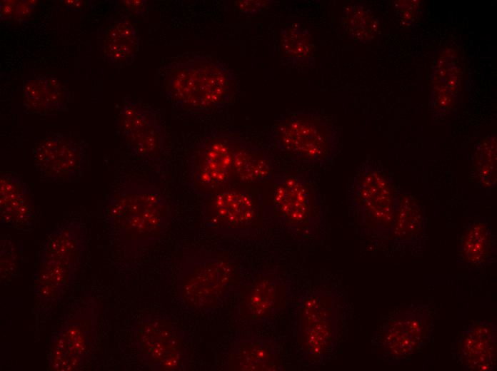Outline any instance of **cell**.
Returning <instances> with one entry per match:
<instances>
[{"mask_svg": "<svg viewBox=\"0 0 497 371\" xmlns=\"http://www.w3.org/2000/svg\"><path fill=\"white\" fill-rule=\"evenodd\" d=\"M236 183H254L273 178L277 172L273 159L258 146L239 137L234 151Z\"/></svg>", "mask_w": 497, "mask_h": 371, "instance_id": "cell-20", "label": "cell"}, {"mask_svg": "<svg viewBox=\"0 0 497 371\" xmlns=\"http://www.w3.org/2000/svg\"><path fill=\"white\" fill-rule=\"evenodd\" d=\"M139 44L134 25L125 19L116 20L106 31L104 54L109 62L123 61L135 54Z\"/></svg>", "mask_w": 497, "mask_h": 371, "instance_id": "cell-22", "label": "cell"}, {"mask_svg": "<svg viewBox=\"0 0 497 371\" xmlns=\"http://www.w3.org/2000/svg\"><path fill=\"white\" fill-rule=\"evenodd\" d=\"M226 370L274 371L282 370L280 351L275 342L253 334L239 336L231 342Z\"/></svg>", "mask_w": 497, "mask_h": 371, "instance_id": "cell-15", "label": "cell"}, {"mask_svg": "<svg viewBox=\"0 0 497 371\" xmlns=\"http://www.w3.org/2000/svg\"><path fill=\"white\" fill-rule=\"evenodd\" d=\"M86 149L82 142L56 133L43 138L34 150L36 171L41 179L70 183L86 168Z\"/></svg>", "mask_w": 497, "mask_h": 371, "instance_id": "cell-12", "label": "cell"}, {"mask_svg": "<svg viewBox=\"0 0 497 371\" xmlns=\"http://www.w3.org/2000/svg\"><path fill=\"white\" fill-rule=\"evenodd\" d=\"M234 317L245 323L263 322L286 308L288 283L271 271H257L240 283Z\"/></svg>", "mask_w": 497, "mask_h": 371, "instance_id": "cell-10", "label": "cell"}, {"mask_svg": "<svg viewBox=\"0 0 497 371\" xmlns=\"http://www.w3.org/2000/svg\"><path fill=\"white\" fill-rule=\"evenodd\" d=\"M236 137L211 133L194 146L189 161V185L194 193L209 196L235 184Z\"/></svg>", "mask_w": 497, "mask_h": 371, "instance_id": "cell-9", "label": "cell"}, {"mask_svg": "<svg viewBox=\"0 0 497 371\" xmlns=\"http://www.w3.org/2000/svg\"><path fill=\"white\" fill-rule=\"evenodd\" d=\"M166 95L178 108L203 113L229 101L234 76L228 66L210 55L193 54L164 67Z\"/></svg>", "mask_w": 497, "mask_h": 371, "instance_id": "cell-1", "label": "cell"}, {"mask_svg": "<svg viewBox=\"0 0 497 371\" xmlns=\"http://www.w3.org/2000/svg\"><path fill=\"white\" fill-rule=\"evenodd\" d=\"M272 4V1L267 0H242L236 1V4L239 10L246 14H256L262 13L268 10Z\"/></svg>", "mask_w": 497, "mask_h": 371, "instance_id": "cell-25", "label": "cell"}, {"mask_svg": "<svg viewBox=\"0 0 497 371\" xmlns=\"http://www.w3.org/2000/svg\"><path fill=\"white\" fill-rule=\"evenodd\" d=\"M281 36L283 51L293 64L309 62L312 49L310 33L306 29L296 24L283 30Z\"/></svg>", "mask_w": 497, "mask_h": 371, "instance_id": "cell-23", "label": "cell"}, {"mask_svg": "<svg viewBox=\"0 0 497 371\" xmlns=\"http://www.w3.org/2000/svg\"><path fill=\"white\" fill-rule=\"evenodd\" d=\"M460 260L466 267L479 269L496 258V243L491 221L481 217L470 221L460 238Z\"/></svg>", "mask_w": 497, "mask_h": 371, "instance_id": "cell-18", "label": "cell"}, {"mask_svg": "<svg viewBox=\"0 0 497 371\" xmlns=\"http://www.w3.org/2000/svg\"><path fill=\"white\" fill-rule=\"evenodd\" d=\"M141 352L157 370H187L190 365L188 332L170 318L161 317L144 323L139 330Z\"/></svg>", "mask_w": 497, "mask_h": 371, "instance_id": "cell-11", "label": "cell"}, {"mask_svg": "<svg viewBox=\"0 0 497 371\" xmlns=\"http://www.w3.org/2000/svg\"><path fill=\"white\" fill-rule=\"evenodd\" d=\"M485 151L477 156L475 162V178L481 189L493 188L496 183V147L488 151L486 144Z\"/></svg>", "mask_w": 497, "mask_h": 371, "instance_id": "cell-24", "label": "cell"}, {"mask_svg": "<svg viewBox=\"0 0 497 371\" xmlns=\"http://www.w3.org/2000/svg\"><path fill=\"white\" fill-rule=\"evenodd\" d=\"M1 223L25 229L32 225L36 215L33 194L29 186L16 174L1 173Z\"/></svg>", "mask_w": 497, "mask_h": 371, "instance_id": "cell-17", "label": "cell"}, {"mask_svg": "<svg viewBox=\"0 0 497 371\" xmlns=\"http://www.w3.org/2000/svg\"><path fill=\"white\" fill-rule=\"evenodd\" d=\"M116 132L126 149L140 158L156 157L165 146V132L156 113L137 101H129L123 106Z\"/></svg>", "mask_w": 497, "mask_h": 371, "instance_id": "cell-13", "label": "cell"}, {"mask_svg": "<svg viewBox=\"0 0 497 371\" xmlns=\"http://www.w3.org/2000/svg\"><path fill=\"white\" fill-rule=\"evenodd\" d=\"M336 295L317 288L299 304L296 321L298 350L304 361L321 364L331 354L338 334L339 311Z\"/></svg>", "mask_w": 497, "mask_h": 371, "instance_id": "cell-7", "label": "cell"}, {"mask_svg": "<svg viewBox=\"0 0 497 371\" xmlns=\"http://www.w3.org/2000/svg\"><path fill=\"white\" fill-rule=\"evenodd\" d=\"M24 98L31 111L41 114L60 110L66 104L65 91L53 77H39L29 81L24 87Z\"/></svg>", "mask_w": 497, "mask_h": 371, "instance_id": "cell-21", "label": "cell"}, {"mask_svg": "<svg viewBox=\"0 0 497 371\" xmlns=\"http://www.w3.org/2000/svg\"><path fill=\"white\" fill-rule=\"evenodd\" d=\"M398 190L384 168L373 161L364 162L356 171L348 190L349 204L360 226L378 237H389Z\"/></svg>", "mask_w": 497, "mask_h": 371, "instance_id": "cell-5", "label": "cell"}, {"mask_svg": "<svg viewBox=\"0 0 497 371\" xmlns=\"http://www.w3.org/2000/svg\"><path fill=\"white\" fill-rule=\"evenodd\" d=\"M272 135L278 150L298 164L325 165L336 151L333 126L315 113L295 112L282 117Z\"/></svg>", "mask_w": 497, "mask_h": 371, "instance_id": "cell-6", "label": "cell"}, {"mask_svg": "<svg viewBox=\"0 0 497 371\" xmlns=\"http://www.w3.org/2000/svg\"><path fill=\"white\" fill-rule=\"evenodd\" d=\"M425 228L424 207L411 192L399 189L395 221L390 233L393 242L408 246L416 245L423 238Z\"/></svg>", "mask_w": 497, "mask_h": 371, "instance_id": "cell-19", "label": "cell"}, {"mask_svg": "<svg viewBox=\"0 0 497 371\" xmlns=\"http://www.w3.org/2000/svg\"><path fill=\"white\" fill-rule=\"evenodd\" d=\"M1 2V19H5L14 12L16 4L14 1H3Z\"/></svg>", "mask_w": 497, "mask_h": 371, "instance_id": "cell-28", "label": "cell"}, {"mask_svg": "<svg viewBox=\"0 0 497 371\" xmlns=\"http://www.w3.org/2000/svg\"><path fill=\"white\" fill-rule=\"evenodd\" d=\"M120 238L130 245H147L168 228L171 210L164 193L141 179L130 180L110 195Z\"/></svg>", "mask_w": 497, "mask_h": 371, "instance_id": "cell-3", "label": "cell"}, {"mask_svg": "<svg viewBox=\"0 0 497 371\" xmlns=\"http://www.w3.org/2000/svg\"><path fill=\"white\" fill-rule=\"evenodd\" d=\"M458 362L468 370H493L496 365V327L493 322H474L462 332Z\"/></svg>", "mask_w": 497, "mask_h": 371, "instance_id": "cell-16", "label": "cell"}, {"mask_svg": "<svg viewBox=\"0 0 497 371\" xmlns=\"http://www.w3.org/2000/svg\"><path fill=\"white\" fill-rule=\"evenodd\" d=\"M271 204L263 206V217L275 220L298 239L321 230L324 214L321 195L309 173L276 172Z\"/></svg>", "mask_w": 497, "mask_h": 371, "instance_id": "cell-4", "label": "cell"}, {"mask_svg": "<svg viewBox=\"0 0 497 371\" xmlns=\"http://www.w3.org/2000/svg\"><path fill=\"white\" fill-rule=\"evenodd\" d=\"M263 206L259 193L235 183L204 198L203 220L218 233L246 235L257 228Z\"/></svg>", "mask_w": 497, "mask_h": 371, "instance_id": "cell-8", "label": "cell"}, {"mask_svg": "<svg viewBox=\"0 0 497 371\" xmlns=\"http://www.w3.org/2000/svg\"><path fill=\"white\" fill-rule=\"evenodd\" d=\"M36 2V1H19L16 4L14 13L18 17H25L34 9Z\"/></svg>", "mask_w": 497, "mask_h": 371, "instance_id": "cell-26", "label": "cell"}, {"mask_svg": "<svg viewBox=\"0 0 497 371\" xmlns=\"http://www.w3.org/2000/svg\"><path fill=\"white\" fill-rule=\"evenodd\" d=\"M238 278L239 268L232 260L204 249L189 253L176 275L180 303L189 311H211L236 288Z\"/></svg>", "mask_w": 497, "mask_h": 371, "instance_id": "cell-2", "label": "cell"}, {"mask_svg": "<svg viewBox=\"0 0 497 371\" xmlns=\"http://www.w3.org/2000/svg\"><path fill=\"white\" fill-rule=\"evenodd\" d=\"M124 3L128 10L137 14H144L146 9V1L144 0L124 1Z\"/></svg>", "mask_w": 497, "mask_h": 371, "instance_id": "cell-27", "label": "cell"}, {"mask_svg": "<svg viewBox=\"0 0 497 371\" xmlns=\"http://www.w3.org/2000/svg\"><path fill=\"white\" fill-rule=\"evenodd\" d=\"M428 328L426 315L402 312L383 325L379 336L381 346L391 357L403 358L421 348L428 338Z\"/></svg>", "mask_w": 497, "mask_h": 371, "instance_id": "cell-14", "label": "cell"}]
</instances>
